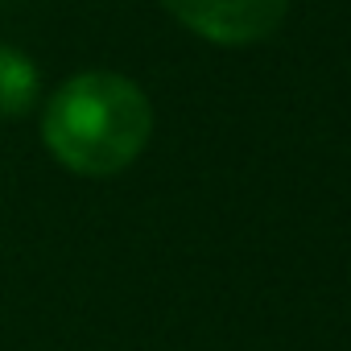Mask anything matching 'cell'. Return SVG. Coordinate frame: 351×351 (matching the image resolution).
Masks as SVG:
<instances>
[{
  "label": "cell",
  "mask_w": 351,
  "mask_h": 351,
  "mask_svg": "<svg viewBox=\"0 0 351 351\" xmlns=\"http://www.w3.org/2000/svg\"><path fill=\"white\" fill-rule=\"evenodd\" d=\"M153 132V108L149 95L116 75V71H83L66 79L42 116V141L46 149L71 169L87 178L128 169Z\"/></svg>",
  "instance_id": "6da1fadb"
},
{
  "label": "cell",
  "mask_w": 351,
  "mask_h": 351,
  "mask_svg": "<svg viewBox=\"0 0 351 351\" xmlns=\"http://www.w3.org/2000/svg\"><path fill=\"white\" fill-rule=\"evenodd\" d=\"M38 91H42V75H38L34 58L17 46L0 42V116L5 120L25 116L38 104Z\"/></svg>",
  "instance_id": "3957f363"
},
{
  "label": "cell",
  "mask_w": 351,
  "mask_h": 351,
  "mask_svg": "<svg viewBox=\"0 0 351 351\" xmlns=\"http://www.w3.org/2000/svg\"><path fill=\"white\" fill-rule=\"evenodd\" d=\"M165 9L215 46H252L285 21L289 0H165Z\"/></svg>",
  "instance_id": "7a4b0ae2"
}]
</instances>
